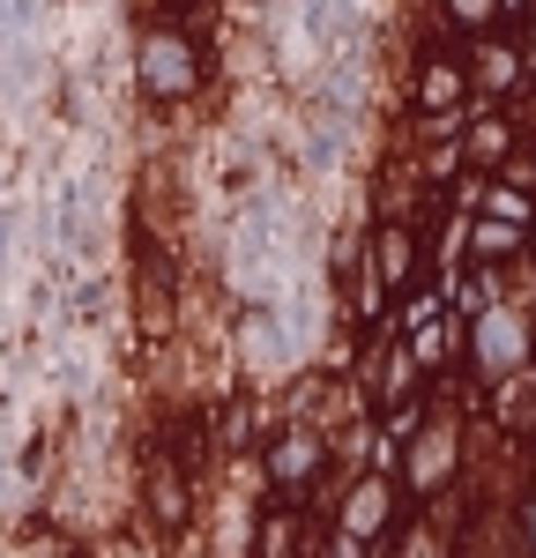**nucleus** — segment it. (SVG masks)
<instances>
[{
  "label": "nucleus",
  "instance_id": "nucleus-1",
  "mask_svg": "<svg viewBox=\"0 0 536 558\" xmlns=\"http://www.w3.org/2000/svg\"><path fill=\"white\" fill-rule=\"evenodd\" d=\"M336 462H343V447L313 425V417H283V425H268V439H261V484H268V499L306 507V514H313V499H343Z\"/></svg>",
  "mask_w": 536,
  "mask_h": 558
},
{
  "label": "nucleus",
  "instance_id": "nucleus-2",
  "mask_svg": "<svg viewBox=\"0 0 536 558\" xmlns=\"http://www.w3.org/2000/svg\"><path fill=\"white\" fill-rule=\"evenodd\" d=\"M402 112L410 128H462L477 112V83H470V45L433 38L410 52L402 68Z\"/></svg>",
  "mask_w": 536,
  "mask_h": 558
},
{
  "label": "nucleus",
  "instance_id": "nucleus-3",
  "mask_svg": "<svg viewBox=\"0 0 536 558\" xmlns=\"http://www.w3.org/2000/svg\"><path fill=\"white\" fill-rule=\"evenodd\" d=\"M202 83H209L202 38H194L186 23H142V38H134V89L172 112V105H194Z\"/></svg>",
  "mask_w": 536,
  "mask_h": 558
},
{
  "label": "nucleus",
  "instance_id": "nucleus-4",
  "mask_svg": "<svg viewBox=\"0 0 536 558\" xmlns=\"http://www.w3.org/2000/svg\"><path fill=\"white\" fill-rule=\"evenodd\" d=\"M470 484V425H462V410L440 402L433 410V425L410 439V454H402V492H410V507H433L447 492H462Z\"/></svg>",
  "mask_w": 536,
  "mask_h": 558
},
{
  "label": "nucleus",
  "instance_id": "nucleus-5",
  "mask_svg": "<svg viewBox=\"0 0 536 558\" xmlns=\"http://www.w3.org/2000/svg\"><path fill=\"white\" fill-rule=\"evenodd\" d=\"M462 365H470V380L485 387H499V380H514V373H529L536 365V313L529 305H499V313H485L470 336H462Z\"/></svg>",
  "mask_w": 536,
  "mask_h": 558
},
{
  "label": "nucleus",
  "instance_id": "nucleus-6",
  "mask_svg": "<svg viewBox=\"0 0 536 558\" xmlns=\"http://www.w3.org/2000/svg\"><path fill=\"white\" fill-rule=\"evenodd\" d=\"M410 514H417V507H410V492H402L395 476L357 470L351 484H343V499H336V536H351L365 551H388Z\"/></svg>",
  "mask_w": 536,
  "mask_h": 558
},
{
  "label": "nucleus",
  "instance_id": "nucleus-7",
  "mask_svg": "<svg viewBox=\"0 0 536 558\" xmlns=\"http://www.w3.org/2000/svg\"><path fill=\"white\" fill-rule=\"evenodd\" d=\"M365 260L388 283V299H402L433 276V231L425 223H365Z\"/></svg>",
  "mask_w": 536,
  "mask_h": 558
},
{
  "label": "nucleus",
  "instance_id": "nucleus-8",
  "mask_svg": "<svg viewBox=\"0 0 536 558\" xmlns=\"http://www.w3.org/2000/svg\"><path fill=\"white\" fill-rule=\"evenodd\" d=\"M462 149H470V172L499 179L522 149H529V128H522V112H514V105H477V112H470V128H462Z\"/></svg>",
  "mask_w": 536,
  "mask_h": 558
},
{
  "label": "nucleus",
  "instance_id": "nucleus-9",
  "mask_svg": "<svg viewBox=\"0 0 536 558\" xmlns=\"http://www.w3.org/2000/svg\"><path fill=\"white\" fill-rule=\"evenodd\" d=\"M470 83H477V105H522V89H529L522 38H514V31H499V38L470 45Z\"/></svg>",
  "mask_w": 536,
  "mask_h": 558
},
{
  "label": "nucleus",
  "instance_id": "nucleus-10",
  "mask_svg": "<svg viewBox=\"0 0 536 558\" xmlns=\"http://www.w3.org/2000/svg\"><path fill=\"white\" fill-rule=\"evenodd\" d=\"M142 507H149V529L165 536V544H179L186 529H194V470H179V462H149V476H142Z\"/></svg>",
  "mask_w": 536,
  "mask_h": 558
},
{
  "label": "nucleus",
  "instance_id": "nucleus-11",
  "mask_svg": "<svg viewBox=\"0 0 536 558\" xmlns=\"http://www.w3.org/2000/svg\"><path fill=\"white\" fill-rule=\"evenodd\" d=\"M462 260L514 276V268L529 260V231H514V223H499V216H470V223H462Z\"/></svg>",
  "mask_w": 536,
  "mask_h": 558
},
{
  "label": "nucleus",
  "instance_id": "nucleus-12",
  "mask_svg": "<svg viewBox=\"0 0 536 558\" xmlns=\"http://www.w3.org/2000/svg\"><path fill=\"white\" fill-rule=\"evenodd\" d=\"M485 417H491V432H499L507 447H529V439H536V365L491 387V395H485Z\"/></svg>",
  "mask_w": 536,
  "mask_h": 558
},
{
  "label": "nucleus",
  "instance_id": "nucleus-13",
  "mask_svg": "<svg viewBox=\"0 0 536 558\" xmlns=\"http://www.w3.org/2000/svg\"><path fill=\"white\" fill-rule=\"evenodd\" d=\"M433 8H440V38H454V45H485L507 31L499 0H433Z\"/></svg>",
  "mask_w": 536,
  "mask_h": 558
},
{
  "label": "nucleus",
  "instance_id": "nucleus-14",
  "mask_svg": "<svg viewBox=\"0 0 536 558\" xmlns=\"http://www.w3.org/2000/svg\"><path fill=\"white\" fill-rule=\"evenodd\" d=\"M433 320H447V283H440V276H425L417 291H402L388 336H402V343H410V336H417V328H433Z\"/></svg>",
  "mask_w": 536,
  "mask_h": 558
},
{
  "label": "nucleus",
  "instance_id": "nucleus-15",
  "mask_svg": "<svg viewBox=\"0 0 536 558\" xmlns=\"http://www.w3.org/2000/svg\"><path fill=\"white\" fill-rule=\"evenodd\" d=\"M477 216H499V223H514V231H536V194L507 186V179H485V209Z\"/></svg>",
  "mask_w": 536,
  "mask_h": 558
},
{
  "label": "nucleus",
  "instance_id": "nucleus-16",
  "mask_svg": "<svg viewBox=\"0 0 536 558\" xmlns=\"http://www.w3.org/2000/svg\"><path fill=\"white\" fill-rule=\"evenodd\" d=\"M499 8H507V31H522V23L536 15V0H499Z\"/></svg>",
  "mask_w": 536,
  "mask_h": 558
},
{
  "label": "nucleus",
  "instance_id": "nucleus-17",
  "mask_svg": "<svg viewBox=\"0 0 536 558\" xmlns=\"http://www.w3.org/2000/svg\"><path fill=\"white\" fill-rule=\"evenodd\" d=\"M514 38H522V60H529V83H536V15L522 23V31H514Z\"/></svg>",
  "mask_w": 536,
  "mask_h": 558
},
{
  "label": "nucleus",
  "instance_id": "nucleus-18",
  "mask_svg": "<svg viewBox=\"0 0 536 558\" xmlns=\"http://www.w3.org/2000/svg\"><path fill=\"white\" fill-rule=\"evenodd\" d=\"M60 558H97V551H89V544H68V551H60Z\"/></svg>",
  "mask_w": 536,
  "mask_h": 558
},
{
  "label": "nucleus",
  "instance_id": "nucleus-19",
  "mask_svg": "<svg viewBox=\"0 0 536 558\" xmlns=\"http://www.w3.org/2000/svg\"><path fill=\"white\" fill-rule=\"evenodd\" d=\"M529 268H536V231H529Z\"/></svg>",
  "mask_w": 536,
  "mask_h": 558
}]
</instances>
